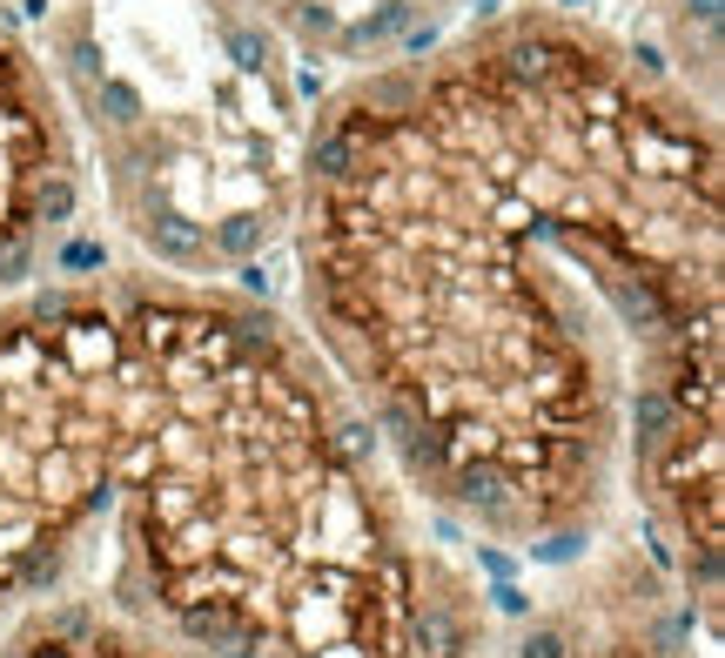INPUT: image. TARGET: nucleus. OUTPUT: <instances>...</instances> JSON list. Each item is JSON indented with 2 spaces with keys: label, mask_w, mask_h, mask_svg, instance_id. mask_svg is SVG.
Listing matches in <instances>:
<instances>
[{
  "label": "nucleus",
  "mask_w": 725,
  "mask_h": 658,
  "mask_svg": "<svg viewBox=\"0 0 725 658\" xmlns=\"http://www.w3.org/2000/svg\"><path fill=\"white\" fill-rule=\"evenodd\" d=\"M302 337L450 531L578 564L631 505L718 612V141L652 47L511 21L302 141Z\"/></svg>",
  "instance_id": "nucleus-1"
},
{
  "label": "nucleus",
  "mask_w": 725,
  "mask_h": 658,
  "mask_svg": "<svg viewBox=\"0 0 725 658\" xmlns=\"http://www.w3.org/2000/svg\"><path fill=\"white\" fill-rule=\"evenodd\" d=\"M102 592L215 658H491V612L356 403L256 289L128 276Z\"/></svg>",
  "instance_id": "nucleus-2"
},
{
  "label": "nucleus",
  "mask_w": 725,
  "mask_h": 658,
  "mask_svg": "<svg viewBox=\"0 0 725 658\" xmlns=\"http://www.w3.org/2000/svg\"><path fill=\"white\" fill-rule=\"evenodd\" d=\"M61 67L148 269L249 289L296 222L302 182L269 34L215 0H88Z\"/></svg>",
  "instance_id": "nucleus-3"
},
{
  "label": "nucleus",
  "mask_w": 725,
  "mask_h": 658,
  "mask_svg": "<svg viewBox=\"0 0 725 658\" xmlns=\"http://www.w3.org/2000/svg\"><path fill=\"white\" fill-rule=\"evenodd\" d=\"M128 444V276L74 256L0 296V618L61 592L108 531Z\"/></svg>",
  "instance_id": "nucleus-4"
},
{
  "label": "nucleus",
  "mask_w": 725,
  "mask_h": 658,
  "mask_svg": "<svg viewBox=\"0 0 725 658\" xmlns=\"http://www.w3.org/2000/svg\"><path fill=\"white\" fill-rule=\"evenodd\" d=\"M74 169L34 74L0 47V296L41 283L74 222Z\"/></svg>",
  "instance_id": "nucleus-5"
},
{
  "label": "nucleus",
  "mask_w": 725,
  "mask_h": 658,
  "mask_svg": "<svg viewBox=\"0 0 725 658\" xmlns=\"http://www.w3.org/2000/svg\"><path fill=\"white\" fill-rule=\"evenodd\" d=\"M0 658H215L169 625H154L108 592H47L28 612L0 618Z\"/></svg>",
  "instance_id": "nucleus-6"
}]
</instances>
